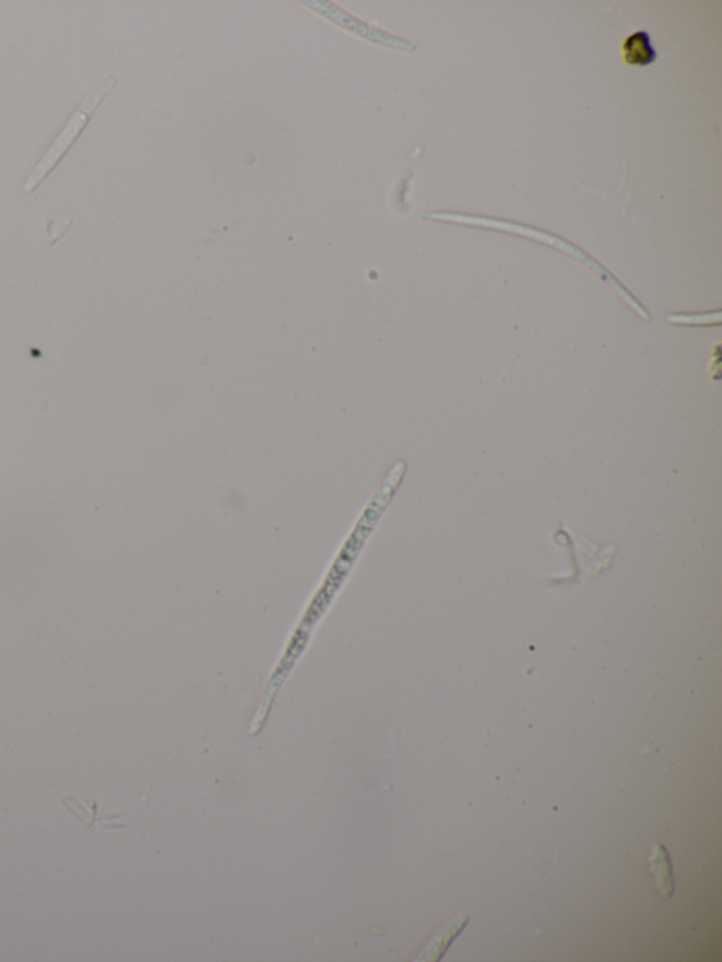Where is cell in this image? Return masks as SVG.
Returning a JSON list of instances; mask_svg holds the SVG:
<instances>
[{
    "instance_id": "obj_1",
    "label": "cell",
    "mask_w": 722,
    "mask_h": 962,
    "mask_svg": "<svg viewBox=\"0 0 722 962\" xmlns=\"http://www.w3.org/2000/svg\"><path fill=\"white\" fill-rule=\"evenodd\" d=\"M116 83H118L116 76L107 75L106 80L83 101L81 108L76 109L75 113L66 121V125L64 126L61 133L57 136L56 140L52 142L50 149L47 150L43 159H40V163L30 174L28 180L26 181L25 187H23L25 192H27V194L33 192L38 185L42 184L43 180L56 168L57 164L66 156V150L73 146L76 137L82 133L83 128H87L88 121L92 118V114L95 113L97 106L104 101L106 95L116 87Z\"/></svg>"
},
{
    "instance_id": "obj_2",
    "label": "cell",
    "mask_w": 722,
    "mask_h": 962,
    "mask_svg": "<svg viewBox=\"0 0 722 962\" xmlns=\"http://www.w3.org/2000/svg\"><path fill=\"white\" fill-rule=\"evenodd\" d=\"M305 4L309 6L312 11L335 23V25L345 28L347 32L354 33L359 37L366 38L371 43L390 45V43L385 40V33L371 27V26L367 25L366 21L359 20V19L354 18L352 14L336 6V4H330V2H321L319 0V2H305Z\"/></svg>"
},
{
    "instance_id": "obj_3",
    "label": "cell",
    "mask_w": 722,
    "mask_h": 962,
    "mask_svg": "<svg viewBox=\"0 0 722 962\" xmlns=\"http://www.w3.org/2000/svg\"><path fill=\"white\" fill-rule=\"evenodd\" d=\"M649 869L650 873L655 878V883H656L660 896L666 900L672 899L674 895L673 866H672L669 851L660 842H655L652 845V851H650L649 855Z\"/></svg>"
},
{
    "instance_id": "obj_4",
    "label": "cell",
    "mask_w": 722,
    "mask_h": 962,
    "mask_svg": "<svg viewBox=\"0 0 722 962\" xmlns=\"http://www.w3.org/2000/svg\"><path fill=\"white\" fill-rule=\"evenodd\" d=\"M622 57L628 66H647L656 61L657 54L652 47L649 35L638 32L626 38L622 45Z\"/></svg>"
},
{
    "instance_id": "obj_5",
    "label": "cell",
    "mask_w": 722,
    "mask_h": 962,
    "mask_svg": "<svg viewBox=\"0 0 722 962\" xmlns=\"http://www.w3.org/2000/svg\"><path fill=\"white\" fill-rule=\"evenodd\" d=\"M467 921H469V916L467 914H460L456 920H453L450 925L439 931V935L433 937L432 943L429 944V950L425 952L423 959H431V961H436L443 956V952L446 951L450 943L459 935L460 931L466 927Z\"/></svg>"
}]
</instances>
